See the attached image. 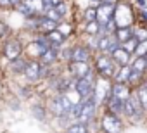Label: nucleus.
<instances>
[{
  "instance_id": "obj_8",
  "label": "nucleus",
  "mask_w": 147,
  "mask_h": 133,
  "mask_svg": "<svg viewBox=\"0 0 147 133\" xmlns=\"http://www.w3.org/2000/svg\"><path fill=\"white\" fill-rule=\"evenodd\" d=\"M21 50H23V45L18 42V40H7L5 42V47H4V52L7 55V59L12 62L16 60L19 55H21Z\"/></svg>"
},
{
  "instance_id": "obj_12",
  "label": "nucleus",
  "mask_w": 147,
  "mask_h": 133,
  "mask_svg": "<svg viewBox=\"0 0 147 133\" xmlns=\"http://www.w3.org/2000/svg\"><path fill=\"white\" fill-rule=\"evenodd\" d=\"M111 57H113V60H114L118 66H128V64H131V62H130V52H126L121 45L113 50Z\"/></svg>"
},
{
  "instance_id": "obj_20",
  "label": "nucleus",
  "mask_w": 147,
  "mask_h": 133,
  "mask_svg": "<svg viewBox=\"0 0 147 133\" xmlns=\"http://www.w3.org/2000/svg\"><path fill=\"white\" fill-rule=\"evenodd\" d=\"M135 95L138 97V100H140L142 107L147 111V87H145L144 83H140V85L137 87V90H135Z\"/></svg>"
},
{
  "instance_id": "obj_10",
  "label": "nucleus",
  "mask_w": 147,
  "mask_h": 133,
  "mask_svg": "<svg viewBox=\"0 0 147 133\" xmlns=\"http://www.w3.org/2000/svg\"><path fill=\"white\" fill-rule=\"evenodd\" d=\"M130 95H131V92H130V88L126 87V83H116V85L111 88V99H116V100L125 102Z\"/></svg>"
},
{
  "instance_id": "obj_9",
  "label": "nucleus",
  "mask_w": 147,
  "mask_h": 133,
  "mask_svg": "<svg viewBox=\"0 0 147 133\" xmlns=\"http://www.w3.org/2000/svg\"><path fill=\"white\" fill-rule=\"evenodd\" d=\"M69 71L76 78H83L88 73H92L90 68H88V62H78V60H71L69 62Z\"/></svg>"
},
{
  "instance_id": "obj_5",
  "label": "nucleus",
  "mask_w": 147,
  "mask_h": 133,
  "mask_svg": "<svg viewBox=\"0 0 147 133\" xmlns=\"http://www.w3.org/2000/svg\"><path fill=\"white\" fill-rule=\"evenodd\" d=\"M95 105H97V102H95L94 97H90L85 102H82V111H80V116H78L76 121H82V123L88 124L92 121V118L95 116Z\"/></svg>"
},
{
  "instance_id": "obj_4",
  "label": "nucleus",
  "mask_w": 147,
  "mask_h": 133,
  "mask_svg": "<svg viewBox=\"0 0 147 133\" xmlns=\"http://www.w3.org/2000/svg\"><path fill=\"white\" fill-rule=\"evenodd\" d=\"M100 126L104 130V133H119L121 131V121L116 114L113 112H107L102 116V121H100Z\"/></svg>"
},
{
  "instance_id": "obj_22",
  "label": "nucleus",
  "mask_w": 147,
  "mask_h": 133,
  "mask_svg": "<svg viewBox=\"0 0 147 133\" xmlns=\"http://www.w3.org/2000/svg\"><path fill=\"white\" fill-rule=\"evenodd\" d=\"M138 43H140V40H138V38L133 35L130 40H126L125 43H121V47H123L126 52H130V54H135V52H137V47H138Z\"/></svg>"
},
{
  "instance_id": "obj_16",
  "label": "nucleus",
  "mask_w": 147,
  "mask_h": 133,
  "mask_svg": "<svg viewBox=\"0 0 147 133\" xmlns=\"http://www.w3.org/2000/svg\"><path fill=\"white\" fill-rule=\"evenodd\" d=\"M133 35H135V31H133L130 26H118V30L114 31V36L118 38L119 43H125V42L130 40Z\"/></svg>"
},
{
  "instance_id": "obj_26",
  "label": "nucleus",
  "mask_w": 147,
  "mask_h": 133,
  "mask_svg": "<svg viewBox=\"0 0 147 133\" xmlns=\"http://www.w3.org/2000/svg\"><path fill=\"white\" fill-rule=\"evenodd\" d=\"M45 16H47L49 19H52V21H57V23H59V21H61V17H62V16L57 12V9H55V7L45 9Z\"/></svg>"
},
{
  "instance_id": "obj_11",
  "label": "nucleus",
  "mask_w": 147,
  "mask_h": 133,
  "mask_svg": "<svg viewBox=\"0 0 147 133\" xmlns=\"http://www.w3.org/2000/svg\"><path fill=\"white\" fill-rule=\"evenodd\" d=\"M24 76L30 80V81H36L40 76H42V64L40 62H28L26 64V69H24Z\"/></svg>"
},
{
  "instance_id": "obj_14",
  "label": "nucleus",
  "mask_w": 147,
  "mask_h": 133,
  "mask_svg": "<svg viewBox=\"0 0 147 133\" xmlns=\"http://www.w3.org/2000/svg\"><path fill=\"white\" fill-rule=\"evenodd\" d=\"M130 66H131V71H135V73H138V75L144 76L145 69H147V55H137L131 60Z\"/></svg>"
},
{
  "instance_id": "obj_19",
  "label": "nucleus",
  "mask_w": 147,
  "mask_h": 133,
  "mask_svg": "<svg viewBox=\"0 0 147 133\" xmlns=\"http://www.w3.org/2000/svg\"><path fill=\"white\" fill-rule=\"evenodd\" d=\"M40 59H42V64H45V66H50V64H54V62L57 60V50L50 47V48H47L45 52H42Z\"/></svg>"
},
{
  "instance_id": "obj_2",
  "label": "nucleus",
  "mask_w": 147,
  "mask_h": 133,
  "mask_svg": "<svg viewBox=\"0 0 147 133\" xmlns=\"http://www.w3.org/2000/svg\"><path fill=\"white\" fill-rule=\"evenodd\" d=\"M114 64H116V62L113 60V57L102 54V55H99V57L95 59V69H97V73H99L102 78H111V76L116 75V73H114Z\"/></svg>"
},
{
  "instance_id": "obj_21",
  "label": "nucleus",
  "mask_w": 147,
  "mask_h": 133,
  "mask_svg": "<svg viewBox=\"0 0 147 133\" xmlns=\"http://www.w3.org/2000/svg\"><path fill=\"white\" fill-rule=\"evenodd\" d=\"M67 133H88V124L82 121H75L67 126Z\"/></svg>"
},
{
  "instance_id": "obj_25",
  "label": "nucleus",
  "mask_w": 147,
  "mask_h": 133,
  "mask_svg": "<svg viewBox=\"0 0 147 133\" xmlns=\"http://www.w3.org/2000/svg\"><path fill=\"white\" fill-rule=\"evenodd\" d=\"M26 60H23V59H16V60H12V69L16 71V73H24V69H26Z\"/></svg>"
},
{
  "instance_id": "obj_27",
  "label": "nucleus",
  "mask_w": 147,
  "mask_h": 133,
  "mask_svg": "<svg viewBox=\"0 0 147 133\" xmlns=\"http://www.w3.org/2000/svg\"><path fill=\"white\" fill-rule=\"evenodd\" d=\"M99 30H100V24H99L97 21H90V23H87L85 31H87L88 35H97V33H99Z\"/></svg>"
},
{
  "instance_id": "obj_23",
  "label": "nucleus",
  "mask_w": 147,
  "mask_h": 133,
  "mask_svg": "<svg viewBox=\"0 0 147 133\" xmlns=\"http://www.w3.org/2000/svg\"><path fill=\"white\" fill-rule=\"evenodd\" d=\"M18 11H19L23 16H26V17H31V16L35 14V9H33L31 4H28V2H21V4H18Z\"/></svg>"
},
{
  "instance_id": "obj_33",
  "label": "nucleus",
  "mask_w": 147,
  "mask_h": 133,
  "mask_svg": "<svg viewBox=\"0 0 147 133\" xmlns=\"http://www.w3.org/2000/svg\"><path fill=\"white\" fill-rule=\"evenodd\" d=\"M11 2H12V4H16V5H18V4H21V2H23V0H11Z\"/></svg>"
},
{
  "instance_id": "obj_3",
  "label": "nucleus",
  "mask_w": 147,
  "mask_h": 133,
  "mask_svg": "<svg viewBox=\"0 0 147 133\" xmlns=\"http://www.w3.org/2000/svg\"><path fill=\"white\" fill-rule=\"evenodd\" d=\"M94 85H95V83H94V80H92V73H88L87 76L76 80L75 88H76V92L80 93L82 99H88V97H94V88H95Z\"/></svg>"
},
{
  "instance_id": "obj_30",
  "label": "nucleus",
  "mask_w": 147,
  "mask_h": 133,
  "mask_svg": "<svg viewBox=\"0 0 147 133\" xmlns=\"http://www.w3.org/2000/svg\"><path fill=\"white\" fill-rule=\"evenodd\" d=\"M61 2H62V0H42V4H43V11H45V9H50V7H57Z\"/></svg>"
},
{
  "instance_id": "obj_17",
  "label": "nucleus",
  "mask_w": 147,
  "mask_h": 133,
  "mask_svg": "<svg viewBox=\"0 0 147 133\" xmlns=\"http://www.w3.org/2000/svg\"><path fill=\"white\" fill-rule=\"evenodd\" d=\"M130 75H131V66H119L118 73L114 75V80L116 83H128L130 81Z\"/></svg>"
},
{
  "instance_id": "obj_32",
  "label": "nucleus",
  "mask_w": 147,
  "mask_h": 133,
  "mask_svg": "<svg viewBox=\"0 0 147 133\" xmlns=\"http://www.w3.org/2000/svg\"><path fill=\"white\" fill-rule=\"evenodd\" d=\"M5 33H7V26H5L4 23H0V36L5 35Z\"/></svg>"
},
{
  "instance_id": "obj_6",
  "label": "nucleus",
  "mask_w": 147,
  "mask_h": 133,
  "mask_svg": "<svg viewBox=\"0 0 147 133\" xmlns=\"http://www.w3.org/2000/svg\"><path fill=\"white\" fill-rule=\"evenodd\" d=\"M118 47H119L118 38H116L114 35H109V33H106L104 36H100L99 42H97V48H99L102 54H113V50L118 48Z\"/></svg>"
},
{
  "instance_id": "obj_1",
  "label": "nucleus",
  "mask_w": 147,
  "mask_h": 133,
  "mask_svg": "<svg viewBox=\"0 0 147 133\" xmlns=\"http://www.w3.org/2000/svg\"><path fill=\"white\" fill-rule=\"evenodd\" d=\"M123 112H125L128 118H131V119H140V118H142V114L145 112V109L142 107V104H140L138 97H137L135 93H131V95L125 100Z\"/></svg>"
},
{
  "instance_id": "obj_35",
  "label": "nucleus",
  "mask_w": 147,
  "mask_h": 133,
  "mask_svg": "<svg viewBox=\"0 0 147 133\" xmlns=\"http://www.w3.org/2000/svg\"><path fill=\"white\" fill-rule=\"evenodd\" d=\"M95 2H99V0H95Z\"/></svg>"
},
{
  "instance_id": "obj_7",
  "label": "nucleus",
  "mask_w": 147,
  "mask_h": 133,
  "mask_svg": "<svg viewBox=\"0 0 147 133\" xmlns=\"http://www.w3.org/2000/svg\"><path fill=\"white\" fill-rule=\"evenodd\" d=\"M106 78H100L97 83H95V88H94V99H95V102H104L106 100V104H107V100H109V97H111V88H109V85H107V81H104Z\"/></svg>"
},
{
  "instance_id": "obj_31",
  "label": "nucleus",
  "mask_w": 147,
  "mask_h": 133,
  "mask_svg": "<svg viewBox=\"0 0 147 133\" xmlns=\"http://www.w3.org/2000/svg\"><path fill=\"white\" fill-rule=\"evenodd\" d=\"M11 5H12L11 0H0V7H11Z\"/></svg>"
},
{
  "instance_id": "obj_29",
  "label": "nucleus",
  "mask_w": 147,
  "mask_h": 133,
  "mask_svg": "<svg viewBox=\"0 0 147 133\" xmlns=\"http://www.w3.org/2000/svg\"><path fill=\"white\" fill-rule=\"evenodd\" d=\"M137 55H147V38L145 40H140L138 47H137Z\"/></svg>"
},
{
  "instance_id": "obj_28",
  "label": "nucleus",
  "mask_w": 147,
  "mask_h": 133,
  "mask_svg": "<svg viewBox=\"0 0 147 133\" xmlns=\"http://www.w3.org/2000/svg\"><path fill=\"white\" fill-rule=\"evenodd\" d=\"M33 116H35L36 119L43 121V119H45V109H43L42 105H33Z\"/></svg>"
},
{
  "instance_id": "obj_15",
  "label": "nucleus",
  "mask_w": 147,
  "mask_h": 133,
  "mask_svg": "<svg viewBox=\"0 0 147 133\" xmlns=\"http://www.w3.org/2000/svg\"><path fill=\"white\" fill-rule=\"evenodd\" d=\"M45 36H47V40H49V43H50V47H52V48L61 47V45H62V42H64V35H62L59 30H52V31L45 33Z\"/></svg>"
},
{
  "instance_id": "obj_13",
  "label": "nucleus",
  "mask_w": 147,
  "mask_h": 133,
  "mask_svg": "<svg viewBox=\"0 0 147 133\" xmlns=\"http://www.w3.org/2000/svg\"><path fill=\"white\" fill-rule=\"evenodd\" d=\"M71 60H78V62H88L90 60V50L87 47H75L71 48Z\"/></svg>"
},
{
  "instance_id": "obj_18",
  "label": "nucleus",
  "mask_w": 147,
  "mask_h": 133,
  "mask_svg": "<svg viewBox=\"0 0 147 133\" xmlns=\"http://www.w3.org/2000/svg\"><path fill=\"white\" fill-rule=\"evenodd\" d=\"M38 30L43 31V33H49V31H52V30H57V21H52V19H49L47 16L38 17Z\"/></svg>"
},
{
  "instance_id": "obj_34",
  "label": "nucleus",
  "mask_w": 147,
  "mask_h": 133,
  "mask_svg": "<svg viewBox=\"0 0 147 133\" xmlns=\"http://www.w3.org/2000/svg\"><path fill=\"white\" fill-rule=\"evenodd\" d=\"M142 83H144V85H145V87H147V75H145V76H144V81H142Z\"/></svg>"
},
{
  "instance_id": "obj_24",
  "label": "nucleus",
  "mask_w": 147,
  "mask_h": 133,
  "mask_svg": "<svg viewBox=\"0 0 147 133\" xmlns=\"http://www.w3.org/2000/svg\"><path fill=\"white\" fill-rule=\"evenodd\" d=\"M97 17H99V11H97V7H88V9L85 11V21H87V23H90V21H97Z\"/></svg>"
}]
</instances>
